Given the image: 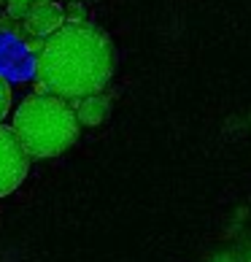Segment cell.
I'll return each mask as SVG.
<instances>
[{
  "mask_svg": "<svg viewBox=\"0 0 251 262\" xmlns=\"http://www.w3.org/2000/svg\"><path fill=\"white\" fill-rule=\"evenodd\" d=\"M113 76V46L92 25H71L46 38L35 60L38 92L62 100L100 95Z\"/></svg>",
  "mask_w": 251,
  "mask_h": 262,
  "instance_id": "6da1fadb",
  "label": "cell"
},
{
  "mask_svg": "<svg viewBox=\"0 0 251 262\" xmlns=\"http://www.w3.org/2000/svg\"><path fill=\"white\" fill-rule=\"evenodd\" d=\"M79 116L73 105L54 95L33 92L16 105L11 130L30 160L60 157L79 138Z\"/></svg>",
  "mask_w": 251,
  "mask_h": 262,
  "instance_id": "7a4b0ae2",
  "label": "cell"
},
{
  "mask_svg": "<svg viewBox=\"0 0 251 262\" xmlns=\"http://www.w3.org/2000/svg\"><path fill=\"white\" fill-rule=\"evenodd\" d=\"M30 170V154L22 149L11 127L0 124V198L22 187Z\"/></svg>",
  "mask_w": 251,
  "mask_h": 262,
  "instance_id": "3957f363",
  "label": "cell"
},
{
  "mask_svg": "<svg viewBox=\"0 0 251 262\" xmlns=\"http://www.w3.org/2000/svg\"><path fill=\"white\" fill-rule=\"evenodd\" d=\"M65 22H67L65 8L57 6L54 0L52 3H33L30 14H27V19H25V30L33 38H49L57 30H62Z\"/></svg>",
  "mask_w": 251,
  "mask_h": 262,
  "instance_id": "277c9868",
  "label": "cell"
},
{
  "mask_svg": "<svg viewBox=\"0 0 251 262\" xmlns=\"http://www.w3.org/2000/svg\"><path fill=\"white\" fill-rule=\"evenodd\" d=\"M76 116H79V124L84 127H98L108 119V111H111V100L105 95H89V98H81L76 100Z\"/></svg>",
  "mask_w": 251,
  "mask_h": 262,
  "instance_id": "5b68a950",
  "label": "cell"
},
{
  "mask_svg": "<svg viewBox=\"0 0 251 262\" xmlns=\"http://www.w3.org/2000/svg\"><path fill=\"white\" fill-rule=\"evenodd\" d=\"M8 111H11V81L0 73V124L8 116Z\"/></svg>",
  "mask_w": 251,
  "mask_h": 262,
  "instance_id": "8992f818",
  "label": "cell"
},
{
  "mask_svg": "<svg viewBox=\"0 0 251 262\" xmlns=\"http://www.w3.org/2000/svg\"><path fill=\"white\" fill-rule=\"evenodd\" d=\"M65 19H67L71 25H84V22H86V8L81 6V0H67Z\"/></svg>",
  "mask_w": 251,
  "mask_h": 262,
  "instance_id": "52a82bcc",
  "label": "cell"
},
{
  "mask_svg": "<svg viewBox=\"0 0 251 262\" xmlns=\"http://www.w3.org/2000/svg\"><path fill=\"white\" fill-rule=\"evenodd\" d=\"M6 11L11 19H27V14H30V3H16V0H8Z\"/></svg>",
  "mask_w": 251,
  "mask_h": 262,
  "instance_id": "ba28073f",
  "label": "cell"
},
{
  "mask_svg": "<svg viewBox=\"0 0 251 262\" xmlns=\"http://www.w3.org/2000/svg\"><path fill=\"white\" fill-rule=\"evenodd\" d=\"M211 262H238V259H235L233 254H219V257H214Z\"/></svg>",
  "mask_w": 251,
  "mask_h": 262,
  "instance_id": "9c48e42d",
  "label": "cell"
},
{
  "mask_svg": "<svg viewBox=\"0 0 251 262\" xmlns=\"http://www.w3.org/2000/svg\"><path fill=\"white\" fill-rule=\"evenodd\" d=\"M16 3H35V0H16Z\"/></svg>",
  "mask_w": 251,
  "mask_h": 262,
  "instance_id": "30bf717a",
  "label": "cell"
},
{
  "mask_svg": "<svg viewBox=\"0 0 251 262\" xmlns=\"http://www.w3.org/2000/svg\"><path fill=\"white\" fill-rule=\"evenodd\" d=\"M35 3H52V0H35Z\"/></svg>",
  "mask_w": 251,
  "mask_h": 262,
  "instance_id": "8fae6325",
  "label": "cell"
},
{
  "mask_svg": "<svg viewBox=\"0 0 251 262\" xmlns=\"http://www.w3.org/2000/svg\"><path fill=\"white\" fill-rule=\"evenodd\" d=\"M246 262H251V251H248V257H246Z\"/></svg>",
  "mask_w": 251,
  "mask_h": 262,
  "instance_id": "7c38bea8",
  "label": "cell"
}]
</instances>
